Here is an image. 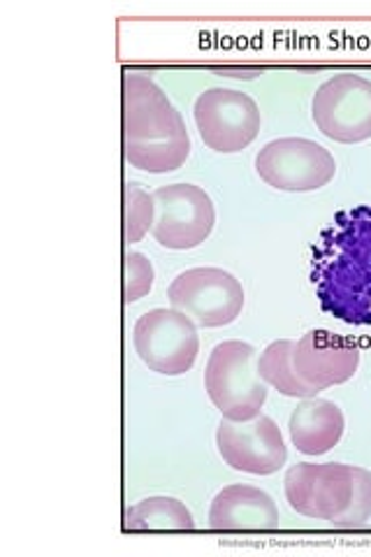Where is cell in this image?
Instances as JSON below:
<instances>
[{
    "instance_id": "1",
    "label": "cell",
    "mask_w": 371,
    "mask_h": 557,
    "mask_svg": "<svg viewBox=\"0 0 371 557\" xmlns=\"http://www.w3.org/2000/svg\"><path fill=\"white\" fill-rule=\"evenodd\" d=\"M311 282L330 317L371 325V205L344 209L321 233Z\"/></svg>"
},
{
    "instance_id": "2",
    "label": "cell",
    "mask_w": 371,
    "mask_h": 557,
    "mask_svg": "<svg viewBox=\"0 0 371 557\" xmlns=\"http://www.w3.org/2000/svg\"><path fill=\"white\" fill-rule=\"evenodd\" d=\"M123 156L151 174L180 170L190 156V135L182 114L151 77L123 75Z\"/></svg>"
},
{
    "instance_id": "3",
    "label": "cell",
    "mask_w": 371,
    "mask_h": 557,
    "mask_svg": "<svg viewBox=\"0 0 371 557\" xmlns=\"http://www.w3.org/2000/svg\"><path fill=\"white\" fill-rule=\"evenodd\" d=\"M205 388L227 421H253L268 399V386L258 374L256 348L237 339L217 344L207 360Z\"/></svg>"
},
{
    "instance_id": "4",
    "label": "cell",
    "mask_w": 371,
    "mask_h": 557,
    "mask_svg": "<svg viewBox=\"0 0 371 557\" xmlns=\"http://www.w3.org/2000/svg\"><path fill=\"white\" fill-rule=\"evenodd\" d=\"M133 344L139 360L165 376L186 374L200 351L198 325L176 309H151L139 317Z\"/></svg>"
},
{
    "instance_id": "5",
    "label": "cell",
    "mask_w": 371,
    "mask_h": 557,
    "mask_svg": "<svg viewBox=\"0 0 371 557\" xmlns=\"http://www.w3.org/2000/svg\"><path fill=\"white\" fill-rule=\"evenodd\" d=\"M172 309L200 327H223L235 323L244 307L239 278L221 268H193L174 276L168 288Z\"/></svg>"
},
{
    "instance_id": "6",
    "label": "cell",
    "mask_w": 371,
    "mask_h": 557,
    "mask_svg": "<svg viewBox=\"0 0 371 557\" xmlns=\"http://www.w3.org/2000/svg\"><path fill=\"white\" fill-rule=\"evenodd\" d=\"M256 170L264 184L288 194H307L327 186L337 174V161L323 147L305 137H281L256 156Z\"/></svg>"
},
{
    "instance_id": "7",
    "label": "cell",
    "mask_w": 371,
    "mask_h": 557,
    "mask_svg": "<svg viewBox=\"0 0 371 557\" xmlns=\"http://www.w3.org/2000/svg\"><path fill=\"white\" fill-rule=\"evenodd\" d=\"M153 237L165 249H196L211 235L217 223L214 202L205 188L196 184H170L153 194Z\"/></svg>"
},
{
    "instance_id": "8",
    "label": "cell",
    "mask_w": 371,
    "mask_h": 557,
    "mask_svg": "<svg viewBox=\"0 0 371 557\" xmlns=\"http://www.w3.org/2000/svg\"><path fill=\"white\" fill-rule=\"evenodd\" d=\"M313 124L334 143L358 145L371 137V82L342 73L327 79L311 102Z\"/></svg>"
},
{
    "instance_id": "9",
    "label": "cell",
    "mask_w": 371,
    "mask_h": 557,
    "mask_svg": "<svg viewBox=\"0 0 371 557\" xmlns=\"http://www.w3.org/2000/svg\"><path fill=\"white\" fill-rule=\"evenodd\" d=\"M202 143L219 153H237L260 133V110L251 96L235 89H209L193 108Z\"/></svg>"
},
{
    "instance_id": "10",
    "label": "cell",
    "mask_w": 371,
    "mask_h": 557,
    "mask_svg": "<svg viewBox=\"0 0 371 557\" xmlns=\"http://www.w3.org/2000/svg\"><path fill=\"white\" fill-rule=\"evenodd\" d=\"M217 446L225 465L235 472L270 476L288 460L284 434L270 416H256L253 421H227L217 430Z\"/></svg>"
},
{
    "instance_id": "11",
    "label": "cell",
    "mask_w": 371,
    "mask_h": 557,
    "mask_svg": "<svg viewBox=\"0 0 371 557\" xmlns=\"http://www.w3.org/2000/svg\"><path fill=\"white\" fill-rule=\"evenodd\" d=\"M286 499L299 516L337 520L346 513L353 497V467L342 462H302L288 469Z\"/></svg>"
},
{
    "instance_id": "12",
    "label": "cell",
    "mask_w": 371,
    "mask_h": 557,
    "mask_svg": "<svg viewBox=\"0 0 371 557\" xmlns=\"http://www.w3.org/2000/svg\"><path fill=\"white\" fill-rule=\"evenodd\" d=\"M358 364V346L330 330H311L293 348L295 372L318 391L346 383L356 376Z\"/></svg>"
},
{
    "instance_id": "13",
    "label": "cell",
    "mask_w": 371,
    "mask_h": 557,
    "mask_svg": "<svg viewBox=\"0 0 371 557\" xmlns=\"http://www.w3.org/2000/svg\"><path fill=\"white\" fill-rule=\"evenodd\" d=\"M211 530H276L279 509L274 499L253 485H227L211 502Z\"/></svg>"
},
{
    "instance_id": "14",
    "label": "cell",
    "mask_w": 371,
    "mask_h": 557,
    "mask_svg": "<svg viewBox=\"0 0 371 557\" xmlns=\"http://www.w3.org/2000/svg\"><path fill=\"white\" fill-rule=\"evenodd\" d=\"M346 421L342 409L321 397H307L290 416V442L305 456H323L339 444Z\"/></svg>"
},
{
    "instance_id": "15",
    "label": "cell",
    "mask_w": 371,
    "mask_h": 557,
    "mask_svg": "<svg viewBox=\"0 0 371 557\" xmlns=\"http://www.w3.org/2000/svg\"><path fill=\"white\" fill-rule=\"evenodd\" d=\"M293 348L295 342L290 339L272 342L258 358V374L268 386L286 397H316L321 391L302 381V376L293 368Z\"/></svg>"
},
{
    "instance_id": "16",
    "label": "cell",
    "mask_w": 371,
    "mask_h": 557,
    "mask_svg": "<svg viewBox=\"0 0 371 557\" xmlns=\"http://www.w3.org/2000/svg\"><path fill=\"white\" fill-rule=\"evenodd\" d=\"M123 528L133 532L145 530H193L196 520H193L190 511L184 507L180 499L174 497H149L137 502L135 507L126 511V522Z\"/></svg>"
},
{
    "instance_id": "17",
    "label": "cell",
    "mask_w": 371,
    "mask_h": 557,
    "mask_svg": "<svg viewBox=\"0 0 371 557\" xmlns=\"http://www.w3.org/2000/svg\"><path fill=\"white\" fill-rule=\"evenodd\" d=\"M156 207L147 190L135 184H123V242L135 244L153 228Z\"/></svg>"
},
{
    "instance_id": "18",
    "label": "cell",
    "mask_w": 371,
    "mask_h": 557,
    "mask_svg": "<svg viewBox=\"0 0 371 557\" xmlns=\"http://www.w3.org/2000/svg\"><path fill=\"white\" fill-rule=\"evenodd\" d=\"M353 497L344 516L332 520V528L358 530L364 528L371 518V472L362 467H353Z\"/></svg>"
},
{
    "instance_id": "19",
    "label": "cell",
    "mask_w": 371,
    "mask_h": 557,
    "mask_svg": "<svg viewBox=\"0 0 371 557\" xmlns=\"http://www.w3.org/2000/svg\"><path fill=\"white\" fill-rule=\"evenodd\" d=\"M153 286L151 260L137 251H126L123 256V302L131 305L143 300Z\"/></svg>"
}]
</instances>
